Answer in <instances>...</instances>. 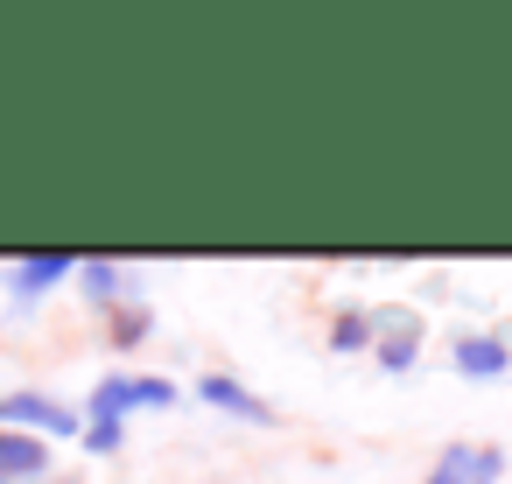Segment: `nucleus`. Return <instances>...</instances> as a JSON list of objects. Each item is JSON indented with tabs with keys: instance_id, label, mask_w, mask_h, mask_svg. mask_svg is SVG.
<instances>
[{
	"instance_id": "1",
	"label": "nucleus",
	"mask_w": 512,
	"mask_h": 484,
	"mask_svg": "<svg viewBox=\"0 0 512 484\" xmlns=\"http://www.w3.org/2000/svg\"><path fill=\"white\" fill-rule=\"evenodd\" d=\"M0 428H15V435H85V421H78V407H64V400H50V393H8L0 400Z\"/></svg>"
},
{
	"instance_id": "2",
	"label": "nucleus",
	"mask_w": 512,
	"mask_h": 484,
	"mask_svg": "<svg viewBox=\"0 0 512 484\" xmlns=\"http://www.w3.org/2000/svg\"><path fill=\"white\" fill-rule=\"evenodd\" d=\"M498 477H505V456L491 442H449L421 484H498Z\"/></svg>"
},
{
	"instance_id": "3",
	"label": "nucleus",
	"mask_w": 512,
	"mask_h": 484,
	"mask_svg": "<svg viewBox=\"0 0 512 484\" xmlns=\"http://www.w3.org/2000/svg\"><path fill=\"white\" fill-rule=\"evenodd\" d=\"M372 323H379L372 358H379L386 372H414V358H421V323H414L407 309H386V316H372Z\"/></svg>"
},
{
	"instance_id": "4",
	"label": "nucleus",
	"mask_w": 512,
	"mask_h": 484,
	"mask_svg": "<svg viewBox=\"0 0 512 484\" xmlns=\"http://www.w3.org/2000/svg\"><path fill=\"white\" fill-rule=\"evenodd\" d=\"M449 365H456L463 379H498V372L512 365V344H505L498 330H470V337H456Z\"/></svg>"
},
{
	"instance_id": "5",
	"label": "nucleus",
	"mask_w": 512,
	"mask_h": 484,
	"mask_svg": "<svg viewBox=\"0 0 512 484\" xmlns=\"http://www.w3.org/2000/svg\"><path fill=\"white\" fill-rule=\"evenodd\" d=\"M197 400H211L218 414H239V421H260V428L274 421V407H267V400H260L253 386H239L232 372H204V379H197Z\"/></svg>"
},
{
	"instance_id": "6",
	"label": "nucleus",
	"mask_w": 512,
	"mask_h": 484,
	"mask_svg": "<svg viewBox=\"0 0 512 484\" xmlns=\"http://www.w3.org/2000/svg\"><path fill=\"white\" fill-rule=\"evenodd\" d=\"M36 477H50V442L0 428V484H36Z\"/></svg>"
},
{
	"instance_id": "7",
	"label": "nucleus",
	"mask_w": 512,
	"mask_h": 484,
	"mask_svg": "<svg viewBox=\"0 0 512 484\" xmlns=\"http://www.w3.org/2000/svg\"><path fill=\"white\" fill-rule=\"evenodd\" d=\"M71 274H78V260H71V253H29V260H15V274H8V281H15V295H50V288H57V281H71Z\"/></svg>"
},
{
	"instance_id": "8",
	"label": "nucleus",
	"mask_w": 512,
	"mask_h": 484,
	"mask_svg": "<svg viewBox=\"0 0 512 484\" xmlns=\"http://www.w3.org/2000/svg\"><path fill=\"white\" fill-rule=\"evenodd\" d=\"M78 281H85V295L106 302V309L127 302V267H120V260H78Z\"/></svg>"
},
{
	"instance_id": "9",
	"label": "nucleus",
	"mask_w": 512,
	"mask_h": 484,
	"mask_svg": "<svg viewBox=\"0 0 512 484\" xmlns=\"http://www.w3.org/2000/svg\"><path fill=\"white\" fill-rule=\"evenodd\" d=\"M134 414V372H113L92 386V421H127Z\"/></svg>"
},
{
	"instance_id": "10",
	"label": "nucleus",
	"mask_w": 512,
	"mask_h": 484,
	"mask_svg": "<svg viewBox=\"0 0 512 484\" xmlns=\"http://www.w3.org/2000/svg\"><path fill=\"white\" fill-rule=\"evenodd\" d=\"M372 337H379L372 309H337V323H330V351H372Z\"/></svg>"
},
{
	"instance_id": "11",
	"label": "nucleus",
	"mask_w": 512,
	"mask_h": 484,
	"mask_svg": "<svg viewBox=\"0 0 512 484\" xmlns=\"http://www.w3.org/2000/svg\"><path fill=\"white\" fill-rule=\"evenodd\" d=\"M148 330H155L148 302H120V309H113V344H120V351H134V344H141Z\"/></svg>"
},
{
	"instance_id": "12",
	"label": "nucleus",
	"mask_w": 512,
	"mask_h": 484,
	"mask_svg": "<svg viewBox=\"0 0 512 484\" xmlns=\"http://www.w3.org/2000/svg\"><path fill=\"white\" fill-rule=\"evenodd\" d=\"M176 400V379H155V372H134V407H169Z\"/></svg>"
},
{
	"instance_id": "13",
	"label": "nucleus",
	"mask_w": 512,
	"mask_h": 484,
	"mask_svg": "<svg viewBox=\"0 0 512 484\" xmlns=\"http://www.w3.org/2000/svg\"><path fill=\"white\" fill-rule=\"evenodd\" d=\"M85 449L113 456V449H120V421H85Z\"/></svg>"
},
{
	"instance_id": "14",
	"label": "nucleus",
	"mask_w": 512,
	"mask_h": 484,
	"mask_svg": "<svg viewBox=\"0 0 512 484\" xmlns=\"http://www.w3.org/2000/svg\"><path fill=\"white\" fill-rule=\"evenodd\" d=\"M36 484H57V477H36Z\"/></svg>"
}]
</instances>
